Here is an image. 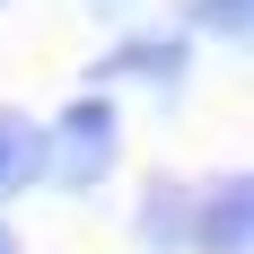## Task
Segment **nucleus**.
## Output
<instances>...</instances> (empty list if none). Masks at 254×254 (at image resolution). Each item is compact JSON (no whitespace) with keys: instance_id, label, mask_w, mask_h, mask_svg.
<instances>
[{"instance_id":"obj_4","label":"nucleus","mask_w":254,"mask_h":254,"mask_svg":"<svg viewBox=\"0 0 254 254\" xmlns=\"http://www.w3.org/2000/svg\"><path fill=\"white\" fill-rule=\"evenodd\" d=\"M184 210H193L184 184H149V202H140V237H149V254H176V246H184Z\"/></svg>"},{"instance_id":"obj_1","label":"nucleus","mask_w":254,"mask_h":254,"mask_svg":"<svg viewBox=\"0 0 254 254\" xmlns=\"http://www.w3.org/2000/svg\"><path fill=\"white\" fill-rule=\"evenodd\" d=\"M44 167L70 184V193L105 184V176H114V105H105V97L62 105V123H53V140H44Z\"/></svg>"},{"instance_id":"obj_3","label":"nucleus","mask_w":254,"mask_h":254,"mask_svg":"<svg viewBox=\"0 0 254 254\" xmlns=\"http://www.w3.org/2000/svg\"><path fill=\"white\" fill-rule=\"evenodd\" d=\"M35 176H44V131L26 123V114H0V202L26 193Z\"/></svg>"},{"instance_id":"obj_6","label":"nucleus","mask_w":254,"mask_h":254,"mask_svg":"<svg viewBox=\"0 0 254 254\" xmlns=\"http://www.w3.org/2000/svg\"><path fill=\"white\" fill-rule=\"evenodd\" d=\"M246 9H254V0H193L184 18L202 26V35H219V44H246Z\"/></svg>"},{"instance_id":"obj_8","label":"nucleus","mask_w":254,"mask_h":254,"mask_svg":"<svg viewBox=\"0 0 254 254\" xmlns=\"http://www.w3.org/2000/svg\"><path fill=\"white\" fill-rule=\"evenodd\" d=\"M97 9H123V0H97Z\"/></svg>"},{"instance_id":"obj_5","label":"nucleus","mask_w":254,"mask_h":254,"mask_svg":"<svg viewBox=\"0 0 254 254\" xmlns=\"http://www.w3.org/2000/svg\"><path fill=\"white\" fill-rule=\"evenodd\" d=\"M105 70H131V79H158V88H167V79L184 70V44H114Z\"/></svg>"},{"instance_id":"obj_7","label":"nucleus","mask_w":254,"mask_h":254,"mask_svg":"<svg viewBox=\"0 0 254 254\" xmlns=\"http://www.w3.org/2000/svg\"><path fill=\"white\" fill-rule=\"evenodd\" d=\"M0 254H18V237H9V228H0Z\"/></svg>"},{"instance_id":"obj_2","label":"nucleus","mask_w":254,"mask_h":254,"mask_svg":"<svg viewBox=\"0 0 254 254\" xmlns=\"http://www.w3.org/2000/svg\"><path fill=\"white\" fill-rule=\"evenodd\" d=\"M193 228H184V246L202 254H246V219H254V184L246 176H219L210 193H193V210H184Z\"/></svg>"}]
</instances>
